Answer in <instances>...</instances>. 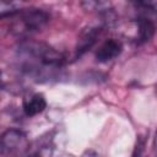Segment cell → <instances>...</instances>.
<instances>
[{
    "mask_svg": "<svg viewBox=\"0 0 157 157\" xmlns=\"http://www.w3.org/2000/svg\"><path fill=\"white\" fill-rule=\"evenodd\" d=\"M29 147L27 136L16 129L6 130L0 139V153L1 156L18 155Z\"/></svg>",
    "mask_w": 157,
    "mask_h": 157,
    "instance_id": "cell-3",
    "label": "cell"
},
{
    "mask_svg": "<svg viewBox=\"0 0 157 157\" xmlns=\"http://www.w3.org/2000/svg\"><path fill=\"white\" fill-rule=\"evenodd\" d=\"M21 70L37 81L56 78L65 64V58L43 42L25 40L17 48Z\"/></svg>",
    "mask_w": 157,
    "mask_h": 157,
    "instance_id": "cell-1",
    "label": "cell"
},
{
    "mask_svg": "<svg viewBox=\"0 0 157 157\" xmlns=\"http://www.w3.org/2000/svg\"><path fill=\"white\" fill-rule=\"evenodd\" d=\"M136 25H137L139 39L141 42H147L153 37L156 28L151 18H148L147 16H140L136 21Z\"/></svg>",
    "mask_w": 157,
    "mask_h": 157,
    "instance_id": "cell-7",
    "label": "cell"
},
{
    "mask_svg": "<svg viewBox=\"0 0 157 157\" xmlns=\"http://www.w3.org/2000/svg\"><path fill=\"white\" fill-rule=\"evenodd\" d=\"M110 22H112V20H109V16H104L102 20H99V22L97 25L86 27L80 33V37H78V40L76 44V56H81L87 50H90L94 45L97 37L101 33L102 28L105 27L107 25H109Z\"/></svg>",
    "mask_w": 157,
    "mask_h": 157,
    "instance_id": "cell-4",
    "label": "cell"
},
{
    "mask_svg": "<svg viewBox=\"0 0 157 157\" xmlns=\"http://www.w3.org/2000/svg\"><path fill=\"white\" fill-rule=\"evenodd\" d=\"M45 107H47V101H45L44 96L40 93H34V94H31L29 97L25 98L22 109H23L25 115L34 117V115L42 113L45 109Z\"/></svg>",
    "mask_w": 157,
    "mask_h": 157,
    "instance_id": "cell-6",
    "label": "cell"
},
{
    "mask_svg": "<svg viewBox=\"0 0 157 157\" xmlns=\"http://www.w3.org/2000/svg\"><path fill=\"white\" fill-rule=\"evenodd\" d=\"M130 2L144 13L142 16H146L147 13L157 16V0H130Z\"/></svg>",
    "mask_w": 157,
    "mask_h": 157,
    "instance_id": "cell-8",
    "label": "cell"
},
{
    "mask_svg": "<svg viewBox=\"0 0 157 157\" xmlns=\"http://www.w3.org/2000/svg\"><path fill=\"white\" fill-rule=\"evenodd\" d=\"M108 1L109 0H82V4L86 9H102Z\"/></svg>",
    "mask_w": 157,
    "mask_h": 157,
    "instance_id": "cell-9",
    "label": "cell"
},
{
    "mask_svg": "<svg viewBox=\"0 0 157 157\" xmlns=\"http://www.w3.org/2000/svg\"><path fill=\"white\" fill-rule=\"evenodd\" d=\"M123 50V44L115 38H109L102 43V45L96 52V59L99 63H108L115 59Z\"/></svg>",
    "mask_w": 157,
    "mask_h": 157,
    "instance_id": "cell-5",
    "label": "cell"
},
{
    "mask_svg": "<svg viewBox=\"0 0 157 157\" xmlns=\"http://www.w3.org/2000/svg\"><path fill=\"white\" fill-rule=\"evenodd\" d=\"M11 33L23 37L40 31L49 21V15L40 9H25L10 13Z\"/></svg>",
    "mask_w": 157,
    "mask_h": 157,
    "instance_id": "cell-2",
    "label": "cell"
},
{
    "mask_svg": "<svg viewBox=\"0 0 157 157\" xmlns=\"http://www.w3.org/2000/svg\"><path fill=\"white\" fill-rule=\"evenodd\" d=\"M2 1V4H6V2H11L12 0H1Z\"/></svg>",
    "mask_w": 157,
    "mask_h": 157,
    "instance_id": "cell-11",
    "label": "cell"
},
{
    "mask_svg": "<svg viewBox=\"0 0 157 157\" xmlns=\"http://www.w3.org/2000/svg\"><path fill=\"white\" fill-rule=\"evenodd\" d=\"M153 146H155V151L157 153V132H156V136H155V142H153Z\"/></svg>",
    "mask_w": 157,
    "mask_h": 157,
    "instance_id": "cell-10",
    "label": "cell"
}]
</instances>
